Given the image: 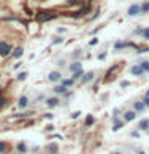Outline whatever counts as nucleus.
<instances>
[{
  "instance_id": "obj_1",
  "label": "nucleus",
  "mask_w": 149,
  "mask_h": 154,
  "mask_svg": "<svg viewBox=\"0 0 149 154\" xmlns=\"http://www.w3.org/2000/svg\"><path fill=\"white\" fill-rule=\"evenodd\" d=\"M127 14L130 18H133V16H138V14H141V3H132L130 7L127 8Z\"/></svg>"
},
{
  "instance_id": "obj_2",
  "label": "nucleus",
  "mask_w": 149,
  "mask_h": 154,
  "mask_svg": "<svg viewBox=\"0 0 149 154\" xmlns=\"http://www.w3.org/2000/svg\"><path fill=\"white\" fill-rule=\"evenodd\" d=\"M13 53V47L8 42H0V56H11Z\"/></svg>"
},
{
  "instance_id": "obj_3",
  "label": "nucleus",
  "mask_w": 149,
  "mask_h": 154,
  "mask_svg": "<svg viewBox=\"0 0 149 154\" xmlns=\"http://www.w3.org/2000/svg\"><path fill=\"white\" fill-rule=\"evenodd\" d=\"M120 66H122V63H115V64H114L112 67H111V69H109L108 72H106V79H104V80H106V82L114 80V79H115L114 75H115V72H117V71L120 69Z\"/></svg>"
},
{
  "instance_id": "obj_4",
  "label": "nucleus",
  "mask_w": 149,
  "mask_h": 154,
  "mask_svg": "<svg viewBox=\"0 0 149 154\" xmlns=\"http://www.w3.org/2000/svg\"><path fill=\"white\" fill-rule=\"evenodd\" d=\"M90 10H91V5H90V0H88V3L85 5V7H82L79 11H75L74 14H72V18H82V16H87V14L90 13Z\"/></svg>"
},
{
  "instance_id": "obj_5",
  "label": "nucleus",
  "mask_w": 149,
  "mask_h": 154,
  "mask_svg": "<svg viewBox=\"0 0 149 154\" xmlns=\"http://www.w3.org/2000/svg\"><path fill=\"white\" fill-rule=\"evenodd\" d=\"M53 18H55V14H51L48 11H38V13H35V19H37V21H40V23L50 21V19H53Z\"/></svg>"
},
{
  "instance_id": "obj_6",
  "label": "nucleus",
  "mask_w": 149,
  "mask_h": 154,
  "mask_svg": "<svg viewBox=\"0 0 149 154\" xmlns=\"http://www.w3.org/2000/svg\"><path fill=\"white\" fill-rule=\"evenodd\" d=\"M48 80L53 82V84H58V82L62 80V74L59 71H51L50 74H48Z\"/></svg>"
},
{
  "instance_id": "obj_7",
  "label": "nucleus",
  "mask_w": 149,
  "mask_h": 154,
  "mask_svg": "<svg viewBox=\"0 0 149 154\" xmlns=\"http://www.w3.org/2000/svg\"><path fill=\"white\" fill-rule=\"evenodd\" d=\"M130 72H132L133 75H136V77H141L143 74H146V72H144V69H143L141 66H139V63H138V64H135V66L130 67Z\"/></svg>"
},
{
  "instance_id": "obj_8",
  "label": "nucleus",
  "mask_w": 149,
  "mask_h": 154,
  "mask_svg": "<svg viewBox=\"0 0 149 154\" xmlns=\"http://www.w3.org/2000/svg\"><path fill=\"white\" fill-rule=\"evenodd\" d=\"M135 119H136V111L135 109L123 112V122H132V120H135Z\"/></svg>"
},
{
  "instance_id": "obj_9",
  "label": "nucleus",
  "mask_w": 149,
  "mask_h": 154,
  "mask_svg": "<svg viewBox=\"0 0 149 154\" xmlns=\"http://www.w3.org/2000/svg\"><path fill=\"white\" fill-rule=\"evenodd\" d=\"M45 104L48 108H56L58 104H59V98H56V96H51V98H47L45 100Z\"/></svg>"
},
{
  "instance_id": "obj_10",
  "label": "nucleus",
  "mask_w": 149,
  "mask_h": 154,
  "mask_svg": "<svg viewBox=\"0 0 149 154\" xmlns=\"http://www.w3.org/2000/svg\"><path fill=\"white\" fill-rule=\"evenodd\" d=\"M27 106H29V98H27L26 95H23L21 98L18 100V108H19V109H26Z\"/></svg>"
},
{
  "instance_id": "obj_11",
  "label": "nucleus",
  "mask_w": 149,
  "mask_h": 154,
  "mask_svg": "<svg viewBox=\"0 0 149 154\" xmlns=\"http://www.w3.org/2000/svg\"><path fill=\"white\" fill-rule=\"evenodd\" d=\"M95 79V72L93 71H90V72H87V74H84V77H82V84H90L91 80Z\"/></svg>"
},
{
  "instance_id": "obj_12",
  "label": "nucleus",
  "mask_w": 149,
  "mask_h": 154,
  "mask_svg": "<svg viewBox=\"0 0 149 154\" xmlns=\"http://www.w3.org/2000/svg\"><path fill=\"white\" fill-rule=\"evenodd\" d=\"M24 53V48L23 47H16L13 48V53H11V58H14V60H18V58H21Z\"/></svg>"
},
{
  "instance_id": "obj_13",
  "label": "nucleus",
  "mask_w": 149,
  "mask_h": 154,
  "mask_svg": "<svg viewBox=\"0 0 149 154\" xmlns=\"http://www.w3.org/2000/svg\"><path fill=\"white\" fill-rule=\"evenodd\" d=\"M58 149L59 148H58L56 143H48L47 144V152L48 154H58Z\"/></svg>"
},
{
  "instance_id": "obj_14",
  "label": "nucleus",
  "mask_w": 149,
  "mask_h": 154,
  "mask_svg": "<svg viewBox=\"0 0 149 154\" xmlns=\"http://www.w3.org/2000/svg\"><path fill=\"white\" fill-rule=\"evenodd\" d=\"M82 69V63L80 61H72L71 63V66H69V71L71 72H77V71H80Z\"/></svg>"
},
{
  "instance_id": "obj_15",
  "label": "nucleus",
  "mask_w": 149,
  "mask_h": 154,
  "mask_svg": "<svg viewBox=\"0 0 149 154\" xmlns=\"http://www.w3.org/2000/svg\"><path fill=\"white\" fill-rule=\"evenodd\" d=\"M133 109L136 111V112H143V111L146 109V106H144L143 101H135V103H133Z\"/></svg>"
},
{
  "instance_id": "obj_16",
  "label": "nucleus",
  "mask_w": 149,
  "mask_h": 154,
  "mask_svg": "<svg viewBox=\"0 0 149 154\" xmlns=\"http://www.w3.org/2000/svg\"><path fill=\"white\" fill-rule=\"evenodd\" d=\"M53 91H55L56 95H64L66 91H67V88H66V87H64V85L61 84V85H56L55 88H53Z\"/></svg>"
},
{
  "instance_id": "obj_17",
  "label": "nucleus",
  "mask_w": 149,
  "mask_h": 154,
  "mask_svg": "<svg viewBox=\"0 0 149 154\" xmlns=\"http://www.w3.org/2000/svg\"><path fill=\"white\" fill-rule=\"evenodd\" d=\"M141 14H149V0L141 2Z\"/></svg>"
},
{
  "instance_id": "obj_18",
  "label": "nucleus",
  "mask_w": 149,
  "mask_h": 154,
  "mask_svg": "<svg viewBox=\"0 0 149 154\" xmlns=\"http://www.w3.org/2000/svg\"><path fill=\"white\" fill-rule=\"evenodd\" d=\"M16 149H18L21 154H26V152H27V144L24 143V141H19V143L16 144Z\"/></svg>"
},
{
  "instance_id": "obj_19",
  "label": "nucleus",
  "mask_w": 149,
  "mask_h": 154,
  "mask_svg": "<svg viewBox=\"0 0 149 154\" xmlns=\"http://www.w3.org/2000/svg\"><path fill=\"white\" fill-rule=\"evenodd\" d=\"M138 128H139V130H149V119H143V120H139Z\"/></svg>"
},
{
  "instance_id": "obj_20",
  "label": "nucleus",
  "mask_w": 149,
  "mask_h": 154,
  "mask_svg": "<svg viewBox=\"0 0 149 154\" xmlns=\"http://www.w3.org/2000/svg\"><path fill=\"white\" fill-rule=\"evenodd\" d=\"M61 84H62V85H64V87H66V88H69V87H72V85H74V84H75V80H74V79H72V77H71V79H62V80H61Z\"/></svg>"
},
{
  "instance_id": "obj_21",
  "label": "nucleus",
  "mask_w": 149,
  "mask_h": 154,
  "mask_svg": "<svg viewBox=\"0 0 149 154\" xmlns=\"http://www.w3.org/2000/svg\"><path fill=\"white\" fill-rule=\"evenodd\" d=\"M139 66L144 69V72H149V60H141L139 61Z\"/></svg>"
},
{
  "instance_id": "obj_22",
  "label": "nucleus",
  "mask_w": 149,
  "mask_h": 154,
  "mask_svg": "<svg viewBox=\"0 0 149 154\" xmlns=\"http://www.w3.org/2000/svg\"><path fill=\"white\" fill-rule=\"evenodd\" d=\"M122 125H123V122H119V120L114 117V127H112V130H114V132H119V130L122 128Z\"/></svg>"
},
{
  "instance_id": "obj_23",
  "label": "nucleus",
  "mask_w": 149,
  "mask_h": 154,
  "mask_svg": "<svg viewBox=\"0 0 149 154\" xmlns=\"http://www.w3.org/2000/svg\"><path fill=\"white\" fill-rule=\"evenodd\" d=\"M82 77H84V71H77V72H72V79L74 80H79V79H82Z\"/></svg>"
},
{
  "instance_id": "obj_24",
  "label": "nucleus",
  "mask_w": 149,
  "mask_h": 154,
  "mask_svg": "<svg viewBox=\"0 0 149 154\" xmlns=\"http://www.w3.org/2000/svg\"><path fill=\"white\" fill-rule=\"evenodd\" d=\"M141 38H143V40H149V26L143 29V34H141Z\"/></svg>"
},
{
  "instance_id": "obj_25",
  "label": "nucleus",
  "mask_w": 149,
  "mask_h": 154,
  "mask_svg": "<svg viewBox=\"0 0 149 154\" xmlns=\"http://www.w3.org/2000/svg\"><path fill=\"white\" fill-rule=\"evenodd\" d=\"M8 149V143L7 141H0V154H3Z\"/></svg>"
},
{
  "instance_id": "obj_26",
  "label": "nucleus",
  "mask_w": 149,
  "mask_h": 154,
  "mask_svg": "<svg viewBox=\"0 0 149 154\" xmlns=\"http://www.w3.org/2000/svg\"><path fill=\"white\" fill-rule=\"evenodd\" d=\"M95 122V119H93V116H87V120H85V125H88V127H90V125L91 124H93Z\"/></svg>"
},
{
  "instance_id": "obj_27",
  "label": "nucleus",
  "mask_w": 149,
  "mask_h": 154,
  "mask_svg": "<svg viewBox=\"0 0 149 154\" xmlns=\"http://www.w3.org/2000/svg\"><path fill=\"white\" fill-rule=\"evenodd\" d=\"M26 77H27V72H21V74L18 75V80L23 82V80H26Z\"/></svg>"
},
{
  "instance_id": "obj_28",
  "label": "nucleus",
  "mask_w": 149,
  "mask_h": 154,
  "mask_svg": "<svg viewBox=\"0 0 149 154\" xmlns=\"http://www.w3.org/2000/svg\"><path fill=\"white\" fill-rule=\"evenodd\" d=\"M143 29H144V27H136V29L133 31V34H135V35H141V34H143Z\"/></svg>"
},
{
  "instance_id": "obj_29",
  "label": "nucleus",
  "mask_w": 149,
  "mask_h": 154,
  "mask_svg": "<svg viewBox=\"0 0 149 154\" xmlns=\"http://www.w3.org/2000/svg\"><path fill=\"white\" fill-rule=\"evenodd\" d=\"M141 101L144 103V106H146V108H149V96H144V98H143Z\"/></svg>"
},
{
  "instance_id": "obj_30",
  "label": "nucleus",
  "mask_w": 149,
  "mask_h": 154,
  "mask_svg": "<svg viewBox=\"0 0 149 154\" xmlns=\"http://www.w3.org/2000/svg\"><path fill=\"white\" fill-rule=\"evenodd\" d=\"M56 43H62V37H55V40H53V45H56Z\"/></svg>"
},
{
  "instance_id": "obj_31",
  "label": "nucleus",
  "mask_w": 149,
  "mask_h": 154,
  "mask_svg": "<svg viewBox=\"0 0 149 154\" xmlns=\"http://www.w3.org/2000/svg\"><path fill=\"white\" fill-rule=\"evenodd\" d=\"M96 43H98V37H95V38H91V40H90V45H91V47L96 45Z\"/></svg>"
},
{
  "instance_id": "obj_32",
  "label": "nucleus",
  "mask_w": 149,
  "mask_h": 154,
  "mask_svg": "<svg viewBox=\"0 0 149 154\" xmlns=\"http://www.w3.org/2000/svg\"><path fill=\"white\" fill-rule=\"evenodd\" d=\"M5 104H7V98H0V108H3Z\"/></svg>"
},
{
  "instance_id": "obj_33",
  "label": "nucleus",
  "mask_w": 149,
  "mask_h": 154,
  "mask_svg": "<svg viewBox=\"0 0 149 154\" xmlns=\"http://www.w3.org/2000/svg\"><path fill=\"white\" fill-rule=\"evenodd\" d=\"M79 116H80V111H75V112L72 114L71 117H72V119H77V117H79Z\"/></svg>"
},
{
  "instance_id": "obj_34",
  "label": "nucleus",
  "mask_w": 149,
  "mask_h": 154,
  "mask_svg": "<svg viewBox=\"0 0 149 154\" xmlns=\"http://www.w3.org/2000/svg\"><path fill=\"white\" fill-rule=\"evenodd\" d=\"M132 137H133V138H138V137H139V133L136 132V130H133V132H132Z\"/></svg>"
},
{
  "instance_id": "obj_35",
  "label": "nucleus",
  "mask_w": 149,
  "mask_h": 154,
  "mask_svg": "<svg viewBox=\"0 0 149 154\" xmlns=\"http://www.w3.org/2000/svg\"><path fill=\"white\" fill-rule=\"evenodd\" d=\"M45 117H47V119H50V120H51L53 117H55V116H53L51 112H47V114H45Z\"/></svg>"
},
{
  "instance_id": "obj_36",
  "label": "nucleus",
  "mask_w": 149,
  "mask_h": 154,
  "mask_svg": "<svg viewBox=\"0 0 149 154\" xmlns=\"http://www.w3.org/2000/svg\"><path fill=\"white\" fill-rule=\"evenodd\" d=\"M53 130H55L53 125H47V132H53Z\"/></svg>"
},
{
  "instance_id": "obj_37",
  "label": "nucleus",
  "mask_w": 149,
  "mask_h": 154,
  "mask_svg": "<svg viewBox=\"0 0 149 154\" xmlns=\"http://www.w3.org/2000/svg\"><path fill=\"white\" fill-rule=\"evenodd\" d=\"M138 154H146V152H144V151H138Z\"/></svg>"
},
{
  "instance_id": "obj_38",
  "label": "nucleus",
  "mask_w": 149,
  "mask_h": 154,
  "mask_svg": "<svg viewBox=\"0 0 149 154\" xmlns=\"http://www.w3.org/2000/svg\"><path fill=\"white\" fill-rule=\"evenodd\" d=\"M146 96H149V90H147V91H146Z\"/></svg>"
},
{
  "instance_id": "obj_39",
  "label": "nucleus",
  "mask_w": 149,
  "mask_h": 154,
  "mask_svg": "<svg viewBox=\"0 0 149 154\" xmlns=\"http://www.w3.org/2000/svg\"><path fill=\"white\" fill-rule=\"evenodd\" d=\"M0 93H2V85H0Z\"/></svg>"
},
{
  "instance_id": "obj_40",
  "label": "nucleus",
  "mask_w": 149,
  "mask_h": 154,
  "mask_svg": "<svg viewBox=\"0 0 149 154\" xmlns=\"http://www.w3.org/2000/svg\"><path fill=\"white\" fill-rule=\"evenodd\" d=\"M112 154H122V152H112Z\"/></svg>"
}]
</instances>
